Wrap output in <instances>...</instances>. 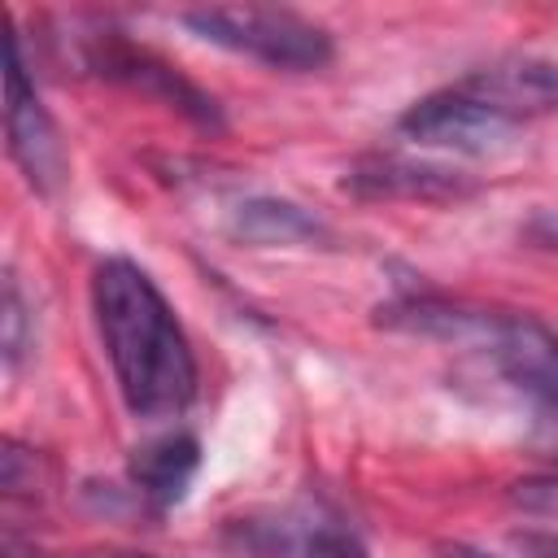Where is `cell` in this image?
I'll return each instance as SVG.
<instances>
[{"instance_id":"obj_1","label":"cell","mask_w":558,"mask_h":558,"mask_svg":"<svg viewBox=\"0 0 558 558\" xmlns=\"http://www.w3.org/2000/svg\"><path fill=\"white\" fill-rule=\"evenodd\" d=\"M92 314L122 405L144 423L179 418L196 401L201 366L157 279L131 257H105L92 270Z\"/></svg>"},{"instance_id":"obj_2","label":"cell","mask_w":558,"mask_h":558,"mask_svg":"<svg viewBox=\"0 0 558 558\" xmlns=\"http://www.w3.org/2000/svg\"><path fill=\"white\" fill-rule=\"evenodd\" d=\"M179 22L227 48L240 57H253L270 70H288V74H310L331 65L336 44L331 31L292 13V9H270V4H209V9H187L179 13Z\"/></svg>"},{"instance_id":"obj_3","label":"cell","mask_w":558,"mask_h":558,"mask_svg":"<svg viewBox=\"0 0 558 558\" xmlns=\"http://www.w3.org/2000/svg\"><path fill=\"white\" fill-rule=\"evenodd\" d=\"M222 545L240 558H371L366 541L323 506L240 514L222 527Z\"/></svg>"},{"instance_id":"obj_4","label":"cell","mask_w":558,"mask_h":558,"mask_svg":"<svg viewBox=\"0 0 558 558\" xmlns=\"http://www.w3.org/2000/svg\"><path fill=\"white\" fill-rule=\"evenodd\" d=\"M78 61H83V70H92V74H100L109 83H122L131 92H144V96L161 100L166 109L183 113L187 122H196L205 131H218L222 126V105L205 87H196L187 74H179L170 61H161L144 44L126 39L122 31H109L105 26V31L87 35Z\"/></svg>"},{"instance_id":"obj_5","label":"cell","mask_w":558,"mask_h":558,"mask_svg":"<svg viewBox=\"0 0 558 558\" xmlns=\"http://www.w3.org/2000/svg\"><path fill=\"white\" fill-rule=\"evenodd\" d=\"M519 126H523L519 118H510L506 109L488 105L484 96H475L462 83L440 87V92L414 100L397 118V131L405 140L427 144V148L466 153V157H493V153L510 148L514 135H519Z\"/></svg>"},{"instance_id":"obj_6","label":"cell","mask_w":558,"mask_h":558,"mask_svg":"<svg viewBox=\"0 0 558 558\" xmlns=\"http://www.w3.org/2000/svg\"><path fill=\"white\" fill-rule=\"evenodd\" d=\"M4 135H9V157L17 161L26 183L44 196L57 192V183L65 179V144L31 83L17 26H9L4 39Z\"/></svg>"},{"instance_id":"obj_7","label":"cell","mask_w":558,"mask_h":558,"mask_svg":"<svg viewBox=\"0 0 558 558\" xmlns=\"http://www.w3.org/2000/svg\"><path fill=\"white\" fill-rule=\"evenodd\" d=\"M480 353L519 397L558 414V336L519 310H488L484 336L471 349Z\"/></svg>"},{"instance_id":"obj_8","label":"cell","mask_w":558,"mask_h":558,"mask_svg":"<svg viewBox=\"0 0 558 558\" xmlns=\"http://www.w3.org/2000/svg\"><path fill=\"white\" fill-rule=\"evenodd\" d=\"M340 187L357 201H466L480 192V183L453 166L401 157V153H366L357 157Z\"/></svg>"},{"instance_id":"obj_9","label":"cell","mask_w":558,"mask_h":558,"mask_svg":"<svg viewBox=\"0 0 558 558\" xmlns=\"http://www.w3.org/2000/svg\"><path fill=\"white\" fill-rule=\"evenodd\" d=\"M458 83L471 87L475 96H484L488 105L506 109V113L519 118V122L558 109V61H541V57H501V61H488V65L471 70V74L458 78Z\"/></svg>"},{"instance_id":"obj_10","label":"cell","mask_w":558,"mask_h":558,"mask_svg":"<svg viewBox=\"0 0 558 558\" xmlns=\"http://www.w3.org/2000/svg\"><path fill=\"white\" fill-rule=\"evenodd\" d=\"M227 231H231V240L253 244V248H323V244H331V227L314 209H305L288 196H244L231 209Z\"/></svg>"},{"instance_id":"obj_11","label":"cell","mask_w":558,"mask_h":558,"mask_svg":"<svg viewBox=\"0 0 558 558\" xmlns=\"http://www.w3.org/2000/svg\"><path fill=\"white\" fill-rule=\"evenodd\" d=\"M196 466H201V440L192 432H166L131 453L126 480L148 510H170L183 501Z\"/></svg>"},{"instance_id":"obj_12","label":"cell","mask_w":558,"mask_h":558,"mask_svg":"<svg viewBox=\"0 0 558 558\" xmlns=\"http://www.w3.org/2000/svg\"><path fill=\"white\" fill-rule=\"evenodd\" d=\"M0 344H4V366L17 371L22 357L35 344V323H31V305L17 288V275H4V305H0Z\"/></svg>"},{"instance_id":"obj_13","label":"cell","mask_w":558,"mask_h":558,"mask_svg":"<svg viewBox=\"0 0 558 558\" xmlns=\"http://www.w3.org/2000/svg\"><path fill=\"white\" fill-rule=\"evenodd\" d=\"M523 240L536 244V248L558 253V209H536V214L523 222Z\"/></svg>"},{"instance_id":"obj_14","label":"cell","mask_w":558,"mask_h":558,"mask_svg":"<svg viewBox=\"0 0 558 558\" xmlns=\"http://www.w3.org/2000/svg\"><path fill=\"white\" fill-rule=\"evenodd\" d=\"M514 549H519L523 558H558V532L523 527V532H514Z\"/></svg>"},{"instance_id":"obj_15","label":"cell","mask_w":558,"mask_h":558,"mask_svg":"<svg viewBox=\"0 0 558 558\" xmlns=\"http://www.w3.org/2000/svg\"><path fill=\"white\" fill-rule=\"evenodd\" d=\"M436 554L440 558H501V554H488V549H480L471 541H436Z\"/></svg>"},{"instance_id":"obj_16","label":"cell","mask_w":558,"mask_h":558,"mask_svg":"<svg viewBox=\"0 0 558 558\" xmlns=\"http://www.w3.org/2000/svg\"><path fill=\"white\" fill-rule=\"evenodd\" d=\"M26 558H57V554H26ZM78 558H153V554H78Z\"/></svg>"}]
</instances>
